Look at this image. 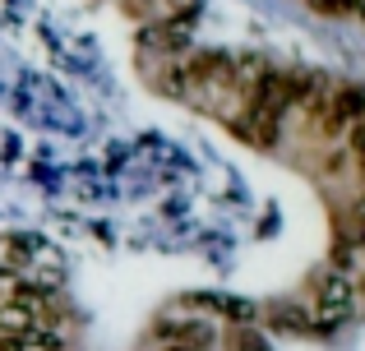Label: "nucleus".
<instances>
[{
  "mask_svg": "<svg viewBox=\"0 0 365 351\" xmlns=\"http://www.w3.org/2000/svg\"><path fill=\"white\" fill-rule=\"evenodd\" d=\"M185 28H190V23H171V19H158V23L143 28L139 42L148 46V51H185V46H190Z\"/></svg>",
  "mask_w": 365,
  "mask_h": 351,
  "instance_id": "obj_1",
  "label": "nucleus"
},
{
  "mask_svg": "<svg viewBox=\"0 0 365 351\" xmlns=\"http://www.w3.org/2000/svg\"><path fill=\"white\" fill-rule=\"evenodd\" d=\"M134 9H153L158 19H171V23H190L199 9V0H139Z\"/></svg>",
  "mask_w": 365,
  "mask_h": 351,
  "instance_id": "obj_2",
  "label": "nucleus"
},
{
  "mask_svg": "<svg viewBox=\"0 0 365 351\" xmlns=\"http://www.w3.org/2000/svg\"><path fill=\"white\" fill-rule=\"evenodd\" d=\"M342 310H347V287H342L338 278H329V282H324V291H319V319H324V328H329L333 319H342Z\"/></svg>",
  "mask_w": 365,
  "mask_h": 351,
  "instance_id": "obj_3",
  "label": "nucleus"
},
{
  "mask_svg": "<svg viewBox=\"0 0 365 351\" xmlns=\"http://www.w3.org/2000/svg\"><path fill=\"white\" fill-rule=\"evenodd\" d=\"M222 347L227 351H268L264 333H255V328H227V333H222Z\"/></svg>",
  "mask_w": 365,
  "mask_h": 351,
  "instance_id": "obj_4",
  "label": "nucleus"
},
{
  "mask_svg": "<svg viewBox=\"0 0 365 351\" xmlns=\"http://www.w3.org/2000/svg\"><path fill=\"white\" fill-rule=\"evenodd\" d=\"M273 324H277V328H292V333H305V328H310V319H305L301 310L287 305V310H273Z\"/></svg>",
  "mask_w": 365,
  "mask_h": 351,
  "instance_id": "obj_5",
  "label": "nucleus"
},
{
  "mask_svg": "<svg viewBox=\"0 0 365 351\" xmlns=\"http://www.w3.org/2000/svg\"><path fill=\"white\" fill-rule=\"evenodd\" d=\"M347 139H351V153H356V162L365 167V116H356L347 125Z\"/></svg>",
  "mask_w": 365,
  "mask_h": 351,
  "instance_id": "obj_6",
  "label": "nucleus"
},
{
  "mask_svg": "<svg viewBox=\"0 0 365 351\" xmlns=\"http://www.w3.org/2000/svg\"><path fill=\"white\" fill-rule=\"evenodd\" d=\"M319 14H351V9H361V0H310Z\"/></svg>",
  "mask_w": 365,
  "mask_h": 351,
  "instance_id": "obj_7",
  "label": "nucleus"
},
{
  "mask_svg": "<svg viewBox=\"0 0 365 351\" xmlns=\"http://www.w3.org/2000/svg\"><path fill=\"white\" fill-rule=\"evenodd\" d=\"M162 351H208V347H199V342H162Z\"/></svg>",
  "mask_w": 365,
  "mask_h": 351,
  "instance_id": "obj_8",
  "label": "nucleus"
},
{
  "mask_svg": "<svg viewBox=\"0 0 365 351\" xmlns=\"http://www.w3.org/2000/svg\"><path fill=\"white\" fill-rule=\"evenodd\" d=\"M356 296L365 300V268H361V278H356Z\"/></svg>",
  "mask_w": 365,
  "mask_h": 351,
  "instance_id": "obj_9",
  "label": "nucleus"
}]
</instances>
